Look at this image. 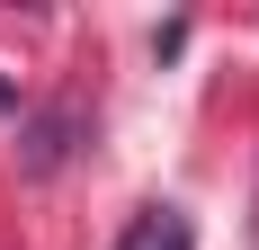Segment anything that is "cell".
Returning a JSON list of instances; mask_svg holds the SVG:
<instances>
[{
  "label": "cell",
  "mask_w": 259,
  "mask_h": 250,
  "mask_svg": "<svg viewBox=\"0 0 259 250\" xmlns=\"http://www.w3.org/2000/svg\"><path fill=\"white\" fill-rule=\"evenodd\" d=\"M63 134H72V107H54V116L27 125V170H54L63 161Z\"/></svg>",
  "instance_id": "cell-2"
},
{
  "label": "cell",
  "mask_w": 259,
  "mask_h": 250,
  "mask_svg": "<svg viewBox=\"0 0 259 250\" xmlns=\"http://www.w3.org/2000/svg\"><path fill=\"white\" fill-rule=\"evenodd\" d=\"M116 250H197V224H188L179 205H143V215L116 232Z\"/></svg>",
  "instance_id": "cell-1"
}]
</instances>
